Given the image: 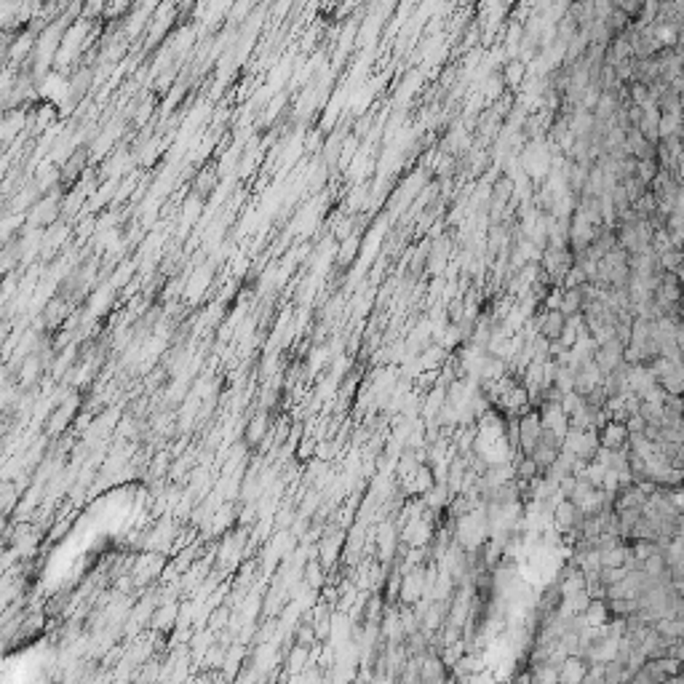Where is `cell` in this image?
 Masks as SVG:
<instances>
[{
  "mask_svg": "<svg viewBox=\"0 0 684 684\" xmlns=\"http://www.w3.org/2000/svg\"><path fill=\"white\" fill-rule=\"evenodd\" d=\"M356 251H358V238H347L345 246L340 249V265L342 268H347V265L356 260Z\"/></svg>",
  "mask_w": 684,
  "mask_h": 684,
  "instance_id": "cell-14",
  "label": "cell"
},
{
  "mask_svg": "<svg viewBox=\"0 0 684 684\" xmlns=\"http://www.w3.org/2000/svg\"><path fill=\"white\" fill-rule=\"evenodd\" d=\"M265 431H268V417L265 415L254 417V420L249 422V428H246V444H249V446H257V444L262 441V436H265Z\"/></svg>",
  "mask_w": 684,
  "mask_h": 684,
  "instance_id": "cell-13",
  "label": "cell"
},
{
  "mask_svg": "<svg viewBox=\"0 0 684 684\" xmlns=\"http://www.w3.org/2000/svg\"><path fill=\"white\" fill-rule=\"evenodd\" d=\"M214 187H217V174L212 166H206V169H201L196 174V179H193V190H196L201 198H206L209 193H214Z\"/></svg>",
  "mask_w": 684,
  "mask_h": 684,
  "instance_id": "cell-11",
  "label": "cell"
},
{
  "mask_svg": "<svg viewBox=\"0 0 684 684\" xmlns=\"http://www.w3.org/2000/svg\"><path fill=\"white\" fill-rule=\"evenodd\" d=\"M86 163H89V150L86 147H78L67 155L65 166H62V174H59V185L62 187H73L75 182L80 179V174L86 171Z\"/></svg>",
  "mask_w": 684,
  "mask_h": 684,
  "instance_id": "cell-4",
  "label": "cell"
},
{
  "mask_svg": "<svg viewBox=\"0 0 684 684\" xmlns=\"http://www.w3.org/2000/svg\"><path fill=\"white\" fill-rule=\"evenodd\" d=\"M583 617H586V623L591 626V628H604V626L612 620L610 607H607V599H591V604L586 607Z\"/></svg>",
  "mask_w": 684,
  "mask_h": 684,
  "instance_id": "cell-8",
  "label": "cell"
},
{
  "mask_svg": "<svg viewBox=\"0 0 684 684\" xmlns=\"http://www.w3.org/2000/svg\"><path fill=\"white\" fill-rule=\"evenodd\" d=\"M67 316V299L62 297H54L49 299V305L43 308V321H46V329H56L62 321Z\"/></svg>",
  "mask_w": 684,
  "mask_h": 684,
  "instance_id": "cell-10",
  "label": "cell"
},
{
  "mask_svg": "<svg viewBox=\"0 0 684 684\" xmlns=\"http://www.w3.org/2000/svg\"><path fill=\"white\" fill-rule=\"evenodd\" d=\"M500 78H503V86H505L508 91L521 89V83L527 80V62L518 59V56L508 59V62L503 65V70H500Z\"/></svg>",
  "mask_w": 684,
  "mask_h": 684,
  "instance_id": "cell-6",
  "label": "cell"
},
{
  "mask_svg": "<svg viewBox=\"0 0 684 684\" xmlns=\"http://www.w3.org/2000/svg\"><path fill=\"white\" fill-rule=\"evenodd\" d=\"M599 446L607 449V452H626L628 449V441H631V433L626 428V422H615V420H607L599 431Z\"/></svg>",
  "mask_w": 684,
  "mask_h": 684,
  "instance_id": "cell-2",
  "label": "cell"
},
{
  "mask_svg": "<svg viewBox=\"0 0 684 684\" xmlns=\"http://www.w3.org/2000/svg\"><path fill=\"white\" fill-rule=\"evenodd\" d=\"M626 152H628L631 158H636V161H650V158L658 155V147L650 145V142L641 137L639 128H631V131L626 134Z\"/></svg>",
  "mask_w": 684,
  "mask_h": 684,
  "instance_id": "cell-5",
  "label": "cell"
},
{
  "mask_svg": "<svg viewBox=\"0 0 684 684\" xmlns=\"http://www.w3.org/2000/svg\"><path fill=\"white\" fill-rule=\"evenodd\" d=\"M588 674V665L583 658H578V655H569V658L562 663V668H559V682L562 684H583Z\"/></svg>",
  "mask_w": 684,
  "mask_h": 684,
  "instance_id": "cell-7",
  "label": "cell"
},
{
  "mask_svg": "<svg viewBox=\"0 0 684 684\" xmlns=\"http://www.w3.org/2000/svg\"><path fill=\"white\" fill-rule=\"evenodd\" d=\"M583 305H586V297H583V289H564L562 294V310L567 318H575L583 313Z\"/></svg>",
  "mask_w": 684,
  "mask_h": 684,
  "instance_id": "cell-9",
  "label": "cell"
},
{
  "mask_svg": "<svg viewBox=\"0 0 684 684\" xmlns=\"http://www.w3.org/2000/svg\"><path fill=\"white\" fill-rule=\"evenodd\" d=\"M660 268L665 270V273H682L684 270V249H668L665 254H660L658 257Z\"/></svg>",
  "mask_w": 684,
  "mask_h": 684,
  "instance_id": "cell-12",
  "label": "cell"
},
{
  "mask_svg": "<svg viewBox=\"0 0 684 684\" xmlns=\"http://www.w3.org/2000/svg\"><path fill=\"white\" fill-rule=\"evenodd\" d=\"M540 439H543V422H540L538 409L518 417V449H521V455H532Z\"/></svg>",
  "mask_w": 684,
  "mask_h": 684,
  "instance_id": "cell-1",
  "label": "cell"
},
{
  "mask_svg": "<svg viewBox=\"0 0 684 684\" xmlns=\"http://www.w3.org/2000/svg\"><path fill=\"white\" fill-rule=\"evenodd\" d=\"M535 329H538V337H543L545 342H559L567 329V316L562 310H538Z\"/></svg>",
  "mask_w": 684,
  "mask_h": 684,
  "instance_id": "cell-3",
  "label": "cell"
}]
</instances>
